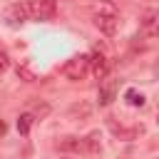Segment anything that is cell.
Listing matches in <instances>:
<instances>
[{"label": "cell", "mask_w": 159, "mask_h": 159, "mask_svg": "<svg viewBox=\"0 0 159 159\" xmlns=\"http://www.w3.org/2000/svg\"><path fill=\"white\" fill-rule=\"evenodd\" d=\"M7 67H10V57H7L5 50H0V72H5Z\"/></svg>", "instance_id": "cell-16"}, {"label": "cell", "mask_w": 159, "mask_h": 159, "mask_svg": "<svg viewBox=\"0 0 159 159\" xmlns=\"http://www.w3.org/2000/svg\"><path fill=\"white\" fill-rule=\"evenodd\" d=\"M89 12L92 15H119V7L112 0H94L89 5Z\"/></svg>", "instance_id": "cell-8"}, {"label": "cell", "mask_w": 159, "mask_h": 159, "mask_svg": "<svg viewBox=\"0 0 159 159\" xmlns=\"http://www.w3.org/2000/svg\"><path fill=\"white\" fill-rule=\"evenodd\" d=\"M89 72H92L97 80H104L107 72H109V57H107L99 47H94V52L89 55Z\"/></svg>", "instance_id": "cell-3"}, {"label": "cell", "mask_w": 159, "mask_h": 159, "mask_svg": "<svg viewBox=\"0 0 159 159\" xmlns=\"http://www.w3.org/2000/svg\"><path fill=\"white\" fill-rule=\"evenodd\" d=\"M57 149L60 152H84V142L80 137H65L57 142Z\"/></svg>", "instance_id": "cell-9"}, {"label": "cell", "mask_w": 159, "mask_h": 159, "mask_svg": "<svg viewBox=\"0 0 159 159\" xmlns=\"http://www.w3.org/2000/svg\"><path fill=\"white\" fill-rule=\"evenodd\" d=\"M87 72H89V55H75V57H70V60L62 65V75H65L67 80H72V82L84 80Z\"/></svg>", "instance_id": "cell-1"}, {"label": "cell", "mask_w": 159, "mask_h": 159, "mask_svg": "<svg viewBox=\"0 0 159 159\" xmlns=\"http://www.w3.org/2000/svg\"><path fill=\"white\" fill-rule=\"evenodd\" d=\"M32 124H35V117H32L30 112H25V114H20V117H17V132H20L22 137H27V134H30Z\"/></svg>", "instance_id": "cell-12"}, {"label": "cell", "mask_w": 159, "mask_h": 159, "mask_svg": "<svg viewBox=\"0 0 159 159\" xmlns=\"http://www.w3.org/2000/svg\"><path fill=\"white\" fill-rule=\"evenodd\" d=\"M102 137H99V132H89L82 142H84V152H89V154H97L99 149H102V142H99Z\"/></svg>", "instance_id": "cell-11"}, {"label": "cell", "mask_w": 159, "mask_h": 159, "mask_svg": "<svg viewBox=\"0 0 159 159\" xmlns=\"http://www.w3.org/2000/svg\"><path fill=\"white\" fill-rule=\"evenodd\" d=\"M92 20H94V27L107 37H112L119 27V15H92Z\"/></svg>", "instance_id": "cell-4"}, {"label": "cell", "mask_w": 159, "mask_h": 159, "mask_svg": "<svg viewBox=\"0 0 159 159\" xmlns=\"http://www.w3.org/2000/svg\"><path fill=\"white\" fill-rule=\"evenodd\" d=\"M67 114H70L72 119H89V114H92V104H87V102H77V104L70 107Z\"/></svg>", "instance_id": "cell-10"}, {"label": "cell", "mask_w": 159, "mask_h": 159, "mask_svg": "<svg viewBox=\"0 0 159 159\" xmlns=\"http://www.w3.org/2000/svg\"><path fill=\"white\" fill-rule=\"evenodd\" d=\"M17 77H22L25 82H35V80H37V75H35V72H30L25 65H20V67H17Z\"/></svg>", "instance_id": "cell-15"}, {"label": "cell", "mask_w": 159, "mask_h": 159, "mask_svg": "<svg viewBox=\"0 0 159 159\" xmlns=\"http://www.w3.org/2000/svg\"><path fill=\"white\" fill-rule=\"evenodd\" d=\"M30 114L35 117V122H37V119H45V117L50 114V104H47V102H32Z\"/></svg>", "instance_id": "cell-13"}, {"label": "cell", "mask_w": 159, "mask_h": 159, "mask_svg": "<svg viewBox=\"0 0 159 159\" xmlns=\"http://www.w3.org/2000/svg\"><path fill=\"white\" fill-rule=\"evenodd\" d=\"M114 94H117V82H114V80H107L104 84H99V92H97L99 107H107V104H112Z\"/></svg>", "instance_id": "cell-7"}, {"label": "cell", "mask_w": 159, "mask_h": 159, "mask_svg": "<svg viewBox=\"0 0 159 159\" xmlns=\"http://www.w3.org/2000/svg\"><path fill=\"white\" fill-rule=\"evenodd\" d=\"M124 99H127L132 107H144V94L137 92V89H127V92H124Z\"/></svg>", "instance_id": "cell-14"}, {"label": "cell", "mask_w": 159, "mask_h": 159, "mask_svg": "<svg viewBox=\"0 0 159 159\" xmlns=\"http://www.w3.org/2000/svg\"><path fill=\"white\" fill-rule=\"evenodd\" d=\"M62 159H72V157H62Z\"/></svg>", "instance_id": "cell-17"}, {"label": "cell", "mask_w": 159, "mask_h": 159, "mask_svg": "<svg viewBox=\"0 0 159 159\" xmlns=\"http://www.w3.org/2000/svg\"><path fill=\"white\" fill-rule=\"evenodd\" d=\"M5 20H7V25H12V27H17V25H22V22L27 20V10H25V5H20V2H15V5H10V7H5Z\"/></svg>", "instance_id": "cell-5"}, {"label": "cell", "mask_w": 159, "mask_h": 159, "mask_svg": "<svg viewBox=\"0 0 159 159\" xmlns=\"http://www.w3.org/2000/svg\"><path fill=\"white\" fill-rule=\"evenodd\" d=\"M157 17H159V12H157L154 7H147V10L142 12V17H139V25H142V30H144L149 37L157 35Z\"/></svg>", "instance_id": "cell-6"}, {"label": "cell", "mask_w": 159, "mask_h": 159, "mask_svg": "<svg viewBox=\"0 0 159 159\" xmlns=\"http://www.w3.org/2000/svg\"><path fill=\"white\" fill-rule=\"evenodd\" d=\"M25 10L32 20H52L57 12V2L55 0H30L25 5Z\"/></svg>", "instance_id": "cell-2"}]
</instances>
